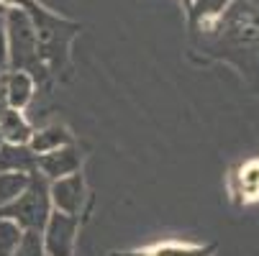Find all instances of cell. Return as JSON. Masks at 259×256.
<instances>
[{"label":"cell","instance_id":"6da1fadb","mask_svg":"<svg viewBox=\"0 0 259 256\" xmlns=\"http://www.w3.org/2000/svg\"><path fill=\"white\" fill-rule=\"evenodd\" d=\"M0 215L16 221L23 231H44L49 215H52V197H49L47 177L31 172L26 190L8 208L0 210Z\"/></svg>","mask_w":259,"mask_h":256},{"label":"cell","instance_id":"7a4b0ae2","mask_svg":"<svg viewBox=\"0 0 259 256\" xmlns=\"http://www.w3.org/2000/svg\"><path fill=\"white\" fill-rule=\"evenodd\" d=\"M6 23V41H8V64L13 72H28L39 67V33H36L26 11L13 8Z\"/></svg>","mask_w":259,"mask_h":256},{"label":"cell","instance_id":"3957f363","mask_svg":"<svg viewBox=\"0 0 259 256\" xmlns=\"http://www.w3.org/2000/svg\"><path fill=\"white\" fill-rule=\"evenodd\" d=\"M75 233H77V218L64 215V213H52L44 226V251L49 256H72V246H75Z\"/></svg>","mask_w":259,"mask_h":256},{"label":"cell","instance_id":"277c9868","mask_svg":"<svg viewBox=\"0 0 259 256\" xmlns=\"http://www.w3.org/2000/svg\"><path fill=\"white\" fill-rule=\"evenodd\" d=\"M49 197L54 202V208L64 215H75L80 213L82 208V200H85V182L77 174H69V177H62V179H54L52 187H49Z\"/></svg>","mask_w":259,"mask_h":256},{"label":"cell","instance_id":"5b68a950","mask_svg":"<svg viewBox=\"0 0 259 256\" xmlns=\"http://www.w3.org/2000/svg\"><path fill=\"white\" fill-rule=\"evenodd\" d=\"M36 169H41V177L47 179H62L80 172V154L72 143L59 146V149L36 157Z\"/></svg>","mask_w":259,"mask_h":256},{"label":"cell","instance_id":"8992f818","mask_svg":"<svg viewBox=\"0 0 259 256\" xmlns=\"http://www.w3.org/2000/svg\"><path fill=\"white\" fill-rule=\"evenodd\" d=\"M36 169V154L26 143H0V174L8 172H26L31 174Z\"/></svg>","mask_w":259,"mask_h":256},{"label":"cell","instance_id":"52a82bcc","mask_svg":"<svg viewBox=\"0 0 259 256\" xmlns=\"http://www.w3.org/2000/svg\"><path fill=\"white\" fill-rule=\"evenodd\" d=\"M3 87H6L8 108H13V111H23L33 97V80L28 72H11V75H6Z\"/></svg>","mask_w":259,"mask_h":256},{"label":"cell","instance_id":"ba28073f","mask_svg":"<svg viewBox=\"0 0 259 256\" xmlns=\"http://www.w3.org/2000/svg\"><path fill=\"white\" fill-rule=\"evenodd\" d=\"M31 126L28 121L21 116V111H13V108H6L0 113V138L6 143H28L31 138Z\"/></svg>","mask_w":259,"mask_h":256},{"label":"cell","instance_id":"9c48e42d","mask_svg":"<svg viewBox=\"0 0 259 256\" xmlns=\"http://www.w3.org/2000/svg\"><path fill=\"white\" fill-rule=\"evenodd\" d=\"M67 143H69V133L62 126H47L41 131L31 133V138H28L26 146L36 157H41V154H49V151L59 149V146H67Z\"/></svg>","mask_w":259,"mask_h":256},{"label":"cell","instance_id":"30bf717a","mask_svg":"<svg viewBox=\"0 0 259 256\" xmlns=\"http://www.w3.org/2000/svg\"><path fill=\"white\" fill-rule=\"evenodd\" d=\"M28 177L26 172H8V174H0V210L8 208L28 185Z\"/></svg>","mask_w":259,"mask_h":256},{"label":"cell","instance_id":"8fae6325","mask_svg":"<svg viewBox=\"0 0 259 256\" xmlns=\"http://www.w3.org/2000/svg\"><path fill=\"white\" fill-rule=\"evenodd\" d=\"M21 238H23V228L11 218L0 215V256H13Z\"/></svg>","mask_w":259,"mask_h":256},{"label":"cell","instance_id":"7c38bea8","mask_svg":"<svg viewBox=\"0 0 259 256\" xmlns=\"http://www.w3.org/2000/svg\"><path fill=\"white\" fill-rule=\"evenodd\" d=\"M44 241L39 236V231H23V238L18 243V248L13 251V256H44Z\"/></svg>","mask_w":259,"mask_h":256},{"label":"cell","instance_id":"4fadbf2b","mask_svg":"<svg viewBox=\"0 0 259 256\" xmlns=\"http://www.w3.org/2000/svg\"><path fill=\"white\" fill-rule=\"evenodd\" d=\"M241 192L259 195V162H249L241 169Z\"/></svg>","mask_w":259,"mask_h":256},{"label":"cell","instance_id":"5bb4252c","mask_svg":"<svg viewBox=\"0 0 259 256\" xmlns=\"http://www.w3.org/2000/svg\"><path fill=\"white\" fill-rule=\"evenodd\" d=\"M229 0H198V11L203 16H215L218 11H224V6Z\"/></svg>","mask_w":259,"mask_h":256},{"label":"cell","instance_id":"9a60e30c","mask_svg":"<svg viewBox=\"0 0 259 256\" xmlns=\"http://www.w3.org/2000/svg\"><path fill=\"white\" fill-rule=\"evenodd\" d=\"M8 67V41H6V23L0 21V72Z\"/></svg>","mask_w":259,"mask_h":256},{"label":"cell","instance_id":"2e32d148","mask_svg":"<svg viewBox=\"0 0 259 256\" xmlns=\"http://www.w3.org/2000/svg\"><path fill=\"white\" fill-rule=\"evenodd\" d=\"M18 3H21V0H0V6H3V8H18Z\"/></svg>","mask_w":259,"mask_h":256},{"label":"cell","instance_id":"e0dca14e","mask_svg":"<svg viewBox=\"0 0 259 256\" xmlns=\"http://www.w3.org/2000/svg\"><path fill=\"white\" fill-rule=\"evenodd\" d=\"M182 3L188 6V8H193V3H195V0H182Z\"/></svg>","mask_w":259,"mask_h":256},{"label":"cell","instance_id":"ac0fdd59","mask_svg":"<svg viewBox=\"0 0 259 256\" xmlns=\"http://www.w3.org/2000/svg\"><path fill=\"white\" fill-rule=\"evenodd\" d=\"M0 11H3V6H0Z\"/></svg>","mask_w":259,"mask_h":256}]
</instances>
